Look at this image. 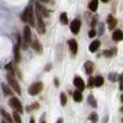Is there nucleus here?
I'll return each mask as SVG.
<instances>
[{
    "label": "nucleus",
    "instance_id": "58836bf2",
    "mask_svg": "<svg viewBox=\"0 0 123 123\" xmlns=\"http://www.w3.org/2000/svg\"><path fill=\"white\" fill-rule=\"evenodd\" d=\"M121 101H122V102H123V95H122V96H121Z\"/></svg>",
    "mask_w": 123,
    "mask_h": 123
},
{
    "label": "nucleus",
    "instance_id": "f3484780",
    "mask_svg": "<svg viewBox=\"0 0 123 123\" xmlns=\"http://www.w3.org/2000/svg\"><path fill=\"white\" fill-rule=\"evenodd\" d=\"M97 6H98V1H97V0H91V1L89 3V9L91 10V11H96Z\"/></svg>",
    "mask_w": 123,
    "mask_h": 123
},
{
    "label": "nucleus",
    "instance_id": "7ed1b4c3",
    "mask_svg": "<svg viewBox=\"0 0 123 123\" xmlns=\"http://www.w3.org/2000/svg\"><path fill=\"white\" fill-rule=\"evenodd\" d=\"M9 105L10 107H12L16 112H18V113H21V112L24 111L22 108V105H21V101H20L17 97H11L9 100Z\"/></svg>",
    "mask_w": 123,
    "mask_h": 123
},
{
    "label": "nucleus",
    "instance_id": "1a4fd4ad",
    "mask_svg": "<svg viewBox=\"0 0 123 123\" xmlns=\"http://www.w3.org/2000/svg\"><path fill=\"white\" fill-rule=\"evenodd\" d=\"M80 27H81V22L79 21V20H74V21H71V24H70V30H71V32H73L74 35H78V33H79Z\"/></svg>",
    "mask_w": 123,
    "mask_h": 123
},
{
    "label": "nucleus",
    "instance_id": "393cba45",
    "mask_svg": "<svg viewBox=\"0 0 123 123\" xmlns=\"http://www.w3.org/2000/svg\"><path fill=\"white\" fill-rule=\"evenodd\" d=\"M60 24L62 25H67L68 24V16H67L65 12H63V14L60 15Z\"/></svg>",
    "mask_w": 123,
    "mask_h": 123
},
{
    "label": "nucleus",
    "instance_id": "9d476101",
    "mask_svg": "<svg viewBox=\"0 0 123 123\" xmlns=\"http://www.w3.org/2000/svg\"><path fill=\"white\" fill-rule=\"evenodd\" d=\"M68 44H69V48H70L71 54L75 55V54L78 53V43H76V41H75V39H70L69 42H68Z\"/></svg>",
    "mask_w": 123,
    "mask_h": 123
},
{
    "label": "nucleus",
    "instance_id": "9b49d317",
    "mask_svg": "<svg viewBox=\"0 0 123 123\" xmlns=\"http://www.w3.org/2000/svg\"><path fill=\"white\" fill-rule=\"evenodd\" d=\"M107 24H108V28H110V30H113V28L117 26V20L112 16V15H108V16H107Z\"/></svg>",
    "mask_w": 123,
    "mask_h": 123
},
{
    "label": "nucleus",
    "instance_id": "4c0bfd02",
    "mask_svg": "<svg viewBox=\"0 0 123 123\" xmlns=\"http://www.w3.org/2000/svg\"><path fill=\"white\" fill-rule=\"evenodd\" d=\"M101 1H104V3H107V1H108V0H101Z\"/></svg>",
    "mask_w": 123,
    "mask_h": 123
},
{
    "label": "nucleus",
    "instance_id": "c756f323",
    "mask_svg": "<svg viewBox=\"0 0 123 123\" xmlns=\"http://www.w3.org/2000/svg\"><path fill=\"white\" fill-rule=\"evenodd\" d=\"M96 36V32H95V30H91L90 32H89V37H91V38H94Z\"/></svg>",
    "mask_w": 123,
    "mask_h": 123
},
{
    "label": "nucleus",
    "instance_id": "4468645a",
    "mask_svg": "<svg viewBox=\"0 0 123 123\" xmlns=\"http://www.w3.org/2000/svg\"><path fill=\"white\" fill-rule=\"evenodd\" d=\"M31 44H32V48L36 50V52L42 53V46H41V43H39V41H38V39L32 41V42H31Z\"/></svg>",
    "mask_w": 123,
    "mask_h": 123
},
{
    "label": "nucleus",
    "instance_id": "e433bc0d",
    "mask_svg": "<svg viewBox=\"0 0 123 123\" xmlns=\"http://www.w3.org/2000/svg\"><path fill=\"white\" fill-rule=\"evenodd\" d=\"M30 123H35V119H33V118H31V121H30Z\"/></svg>",
    "mask_w": 123,
    "mask_h": 123
},
{
    "label": "nucleus",
    "instance_id": "ea45409f",
    "mask_svg": "<svg viewBox=\"0 0 123 123\" xmlns=\"http://www.w3.org/2000/svg\"><path fill=\"white\" fill-rule=\"evenodd\" d=\"M121 112H122V113H123V107H122V108H121Z\"/></svg>",
    "mask_w": 123,
    "mask_h": 123
},
{
    "label": "nucleus",
    "instance_id": "f704fd0d",
    "mask_svg": "<svg viewBox=\"0 0 123 123\" xmlns=\"http://www.w3.org/2000/svg\"><path fill=\"white\" fill-rule=\"evenodd\" d=\"M55 123H63V118H59V119H58Z\"/></svg>",
    "mask_w": 123,
    "mask_h": 123
},
{
    "label": "nucleus",
    "instance_id": "79ce46f5",
    "mask_svg": "<svg viewBox=\"0 0 123 123\" xmlns=\"http://www.w3.org/2000/svg\"><path fill=\"white\" fill-rule=\"evenodd\" d=\"M122 123H123V118H122Z\"/></svg>",
    "mask_w": 123,
    "mask_h": 123
},
{
    "label": "nucleus",
    "instance_id": "aec40b11",
    "mask_svg": "<svg viewBox=\"0 0 123 123\" xmlns=\"http://www.w3.org/2000/svg\"><path fill=\"white\" fill-rule=\"evenodd\" d=\"M0 112H1V115H3V117H4V119H5V121H7L9 123H12V118L10 117V115L7 113V112H6L5 110H1Z\"/></svg>",
    "mask_w": 123,
    "mask_h": 123
},
{
    "label": "nucleus",
    "instance_id": "39448f33",
    "mask_svg": "<svg viewBox=\"0 0 123 123\" xmlns=\"http://www.w3.org/2000/svg\"><path fill=\"white\" fill-rule=\"evenodd\" d=\"M42 89H43V84L42 83H35V84H32L28 87V92H30V95L35 96V95L39 94V92L42 91Z\"/></svg>",
    "mask_w": 123,
    "mask_h": 123
},
{
    "label": "nucleus",
    "instance_id": "a878e982",
    "mask_svg": "<svg viewBox=\"0 0 123 123\" xmlns=\"http://www.w3.org/2000/svg\"><path fill=\"white\" fill-rule=\"evenodd\" d=\"M108 79H110V81L115 83V81H117V80H118V74H116V73H111V74H110V76H108Z\"/></svg>",
    "mask_w": 123,
    "mask_h": 123
},
{
    "label": "nucleus",
    "instance_id": "7c9ffc66",
    "mask_svg": "<svg viewBox=\"0 0 123 123\" xmlns=\"http://www.w3.org/2000/svg\"><path fill=\"white\" fill-rule=\"evenodd\" d=\"M96 22H97V18H96V17H94V20H92V22H91V26H92V27H94Z\"/></svg>",
    "mask_w": 123,
    "mask_h": 123
},
{
    "label": "nucleus",
    "instance_id": "bb28decb",
    "mask_svg": "<svg viewBox=\"0 0 123 123\" xmlns=\"http://www.w3.org/2000/svg\"><path fill=\"white\" fill-rule=\"evenodd\" d=\"M60 104H62V106L67 105V95L65 94H60Z\"/></svg>",
    "mask_w": 123,
    "mask_h": 123
},
{
    "label": "nucleus",
    "instance_id": "2f4dec72",
    "mask_svg": "<svg viewBox=\"0 0 123 123\" xmlns=\"http://www.w3.org/2000/svg\"><path fill=\"white\" fill-rule=\"evenodd\" d=\"M41 1H43L46 4H50V3H52V0H41Z\"/></svg>",
    "mask_w": 123,
    "mask_h": 123
},
{
    "label": "nucleus",
    "instance_id": "f8f14e48",
    "mask_svg": "<svg viewBox=\"0 0 123 123\" xmlns=\"http://www.w3.org/2000/svg\"><path fill=\"white\" fill-rule=\"evenodd\" d=\"M112 38H113V41H116V42H118V41H122L123 39V32L121 30H116L113 35H112Z\"/></svg>",
    "mask_w": 123,
    "mask_h": 123
},
{
    "label": "nucleus",
    "instance_id": "dca6fc26",
    "mask_svg": "<svg viewBox=\"0 0 123 123\" xmlns=\"http://www.w3.org/2000/svg\"><path fill=\"white\" fill-rule=\"evenodd\" d=\"M85 71L87 74H92V71H94V63L92 62H86L85 63Z\"/></svg>",
    "mask_w": 123,
    "mask_h": 123
},
{
    "label": "nucleus",
    "instance_id": "c9c22d12",
    "mask_svg": "<svg viewBox=\"0 0 123 123\" xmlns=\"http://www.w3.org/2000/svg\"><path fill=\"white\" fill-rule=\"evenodd\" d=\"M54 84H55V86H58V84H59V81H58V80H57V79H55V80H54Z\"/></svg>",
    "mask_w": 123,
    "mask_h": 123
},
{
    "label": "nucleus",
    "instance_id": "473e14b6",
    "mask_svg": "<svg viewBox=\"0 0 123 123\" xmlns=\"http://www.w3.org/2000/svg\"><path fill=\"white\" fill-rule=\"evenodd\" d=\"M121 90H123V76L121 78Z\"/></svg>",
    "mask_w": 123,
    "mask_h": 123
},
{
    "label": "nucleus",
    "instance_id": "6ab92c4d",
    "mask_svg": "<svg viewBox=\"0 0 123 123\" xmlns=\"http://www.w3.org/2000/svg\"><path fill=\"white\" fill-rule=\"evenodd\" d=\"M20 47H21V44H16L15 46V60L17 62V63L21 60V57H20Z\"/></svg>",
    "mask_w": 123,
    "mask_h": 123
},
{
    "label": "nucleus",
    "instance_id": "0eeeda50",
    "mask_svg": "<svg viewBox=\"0 0 123 123\" xmlns=\"http://www.w3.org/2000/svg\"><path fill=\"white\" fill-rule=\"evenodd\" d=\"M35 6H36V11L41 15V16H44V17H49V15H50V12L48 11V10L44 7V6H42L39 3H36L35 4Z\"/></svg>",
    "mask_w": 123,
    "mask_h": 123
},
{
    "label": "nucleus",
    "instance_id": "cd10ccee",
    "mask_svg": "<svg viewBox=\"0 0 123 123\" xmlns=\"http://www.w3.org/2000/svg\"><path fill=\"white\" fill-rule=\"evenodd\" d=\"M97 119H98V117H97L96 113H91V115H90V121H91L92 123H96Z\"/></svg>",
    "mask_w": 123,
    "mask_h": 123
},
{
    "label": "nucleus",
    "instance_id": "6e6552de",
    "mask_svg": "<svg viewBox=\"0 0 123 123\" xmlns=\"http://www.w3.org/2000/svg\"><path fill=\"white\" fill-rule=\"evenodd\" d=\"M73 83H74V86L78 89V91H83V90H85V83H84V80L81 79L80 76H76V78H74V80H73Z\"/></svg>",
    "mask_w": 123,
    "mask_h": 123
},
{
    "label": "nucleus",
    "instance_id": "c85d7f7f",
    "mask_svg": "<svg viewBox=\"0 0 123 123\" xmlns=\"http://www.w3.org/2000/svg\"><path fill=\"white\" fill-rule=\"evenodd\" d=\"M5 69L9 71V73H14V68H12V64H11V63L6 64V65H5Z\"/></svg>",
    "mask_w": 123,
    "mask_h": 123
},
{
    "label": "nucleus",
    "instance_id": "20e7f679",
    "mask_svg": "<svg viewBox=\"0 0 123 123\" xmlns=\"http://www.w3.org/2000/svg\"><path fill=\"white\" fill-rule=\"evenodd\" d=\"M32 42V35H31V28L28 26H25L24 28V48L26 49L27 46Z\"/></svg>",
    "mask_w": 123,
    "mask_h": 123
},
{
    "label": "nucleus",
    "instance_id": "4be33fe9",
    "mask_svg": "<svg viewBox=\"0 0 123 123\" xmlns=\"http://www.w3.org/2000/svg\"><path fill=\"white\" fill-rule=\"evenodd\" d=\"M87 101H89V104H90V106H91V107H97V102H96V100H95L94 95H90V96H89V98H87Z\"/></svg>",
    "mask_w": 123,
    "mask_h": 123
},
{
    "label": "nucleus",
    "instance_id": "5701e85b",
    "mask_svg": "<svg viewBox=\"0 0 123 123\" xmlns=\"http://www.w3.org/2000/svg\"><path fill=\"white\" fill-rule=\"evenodd\" d=\"M1 87H3V91H4V94H5L6 96H7V95H9V96H12L11 90H10V87H9L6 84H3V85H1Z\"/></svg>",
    "mask_w": 123,
    "mask_h": 123
},
{
    "label": "nucleus",
    "instance_id": "a19ab883",
    "mask_svg": "<svg viewBox=\"0 0 123 123\" xmlns=\"http://www.w3.org/2000/svg\"><path fill=\"white\" fill-rule=\"evenodd\" d=\"M42 123H46V122H44V121H42Z\"/></svg>",
    "mask_w": 123,
    "mask_h": 123
},
{
    "label": "nucleus",
    "instance_id": "412c9836",
    "mask_svg": "<svg viewBox=\"0 0 123 123\" xmlns=\"http://www.w3.org/2000/svg\"><path fill=\"white\" fill-rule=\"evenodd\" d=\"M116 53H117V49H116V48H112L111 50H105L104 55H105V57H113Z\"/></svg>",
    "mask_w": 123,
    "mask_h": 123
},
{
    "label": "nucleus",
    "instance_id": "ddd939ff",
    "mask_svg": "<svg viewBox=\"0 0 123 123\" xmlns=\"http://www.w3.org/2000/svg\"><path fill=\"white\" fill-rule=\"evenodd\" d=\"M92 85L96 87H101L104 85V78L102 76H96L95 79H92Z\"/></svg>",
    "mask_w": 123,
    "mask_h": 123
},
{
    "label": "nucleus",
    "instance_id": "a211bd4d",
    "mask_svg": "<svg viewBox=\"0 0 123 123\" xmlns=\"http://www.w3.org/2000/svg\"><path fill=\"white\" fill-rule=\"evenodd\" d=\"M73 98H74L75 102H81V101H83V95H81L80 91H75L73 94Z\"/></svg>",
    "mask_w": 123,
    "mask_h": 123
},
{
    "label": "nucleus",
    "instance_id": "b1692460",
    "mask_svg": "<svg viewBox=\"0 0 123 123\" xmlns=\"http://www.w3.org/2000/svg\"><path fill=\"white\" fill-rule=\"evenodd\" d=\"M12 118H14L15 123H22V121H21V117H20V113H18V112H16V111L14 112Z\"/></svg>",
    "mask_w": 123,
    "mask_h": 123
},
{
    "label": "nucleus",
    "instance_id": "72a5a7b5",
    "mask_svg": "<svg viewBox=\"0 0 123 123\" xmlns=\"http://www.w3.org/2000/svg\"><path fill=\"white\" fill-rule=\"evenodd\" d=\"M38 107H39L38 104H33V105H32V108H38Z\"/></svg>",
    "mask_w": 123,
    "mask_h": 123
},
{
    "label": "nucleus",
    "instance_id": "f03ea898",
    "mask_svg": "<svg viewBox=\"0 0 123 123\" xmlns=\"http://www.w3.org/2000/svg\"><path fill=\"white\" fill-rule=\"evenodd\" d=\"M6 79H7V83H9V85L11 86V87H12V89L17 92L18 95L21 94V87H20V85H18V83H17V80L15 79L14 73H7Z\"/></svg>",
    "mask_w": 123,
    "mask_h": 123
},
{
    "label": "nucleus",
    "instance_id": "2eb2a0df",
    "mask_svg": "<svg viewBox=\"0 0 123 123\" xmlns=\"http://www.w3.org/2000/svg\"><path fill=\"white\" fill-rule=\"evenodd\" d=\"M100 46H101V42H100V41H94V42H92L91 44H90V47H89V49H90V52H92V53H94V52H96V50L100 48Z\"/></svg>",
    "mask_w": 123,
    "mask_h": 123
},
{
    "label": "nucleus",
    "instance_id": "f257e3e1",
    "mask_svg": "<svg viewBox=\"0 0 123 123\" xmlns=\"http://www.w3.org/2000/svg\"><path fill=\"white\" fill-rule=\"evenodd\" d=\"M21 20L24 22H27L30 26H35V15L32 12V7H27L21 16Z\"/></svg>",
    "mask_w": 123,
    "mask_h": 123
},
{
    "label": "nucleus",
    "instance_id": "423d86ee",
    "mask_svg": "<svg viewBox=\"0 0 123 123\" xmlns=\"http://www.w3.org/2000/svg\"><path fill=\"white\" fill-rule=\"evenodd\" d=\"M36 17H37V30H38V32L41 33V35H43L44 32H46V25H44V22H43V20H42V16H41L37 11H36Z\"/></svg>",
    "mask_w": 123,
    "mask_h": 123
}]
</instances>
